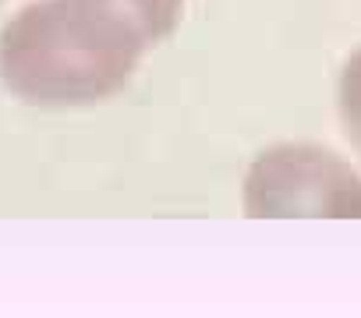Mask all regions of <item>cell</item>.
Listing matches in <instances>:
<instances>
[{"label": "cell", "instance_id": "obj_1", "mask_svg": "<svg viewBox=\"0 0 361 318\" xmlns=\"http://www.w3.org/2000/svg\"><path fill=\"white\" fill-rule=\"evenodd\" d=\"M145 46L103 0H32L0 29V82L29 106H92L131 82Z\"/></svg>", "mask_w": 361, "mask_h": 318}, {"label": "cell", "instance_id": "obj_3", "mask_svg": "<svg viewBox=\"0 0 361 318\" xmlns=\"http://www.w3.org/2000/svg\"><path fill=\"white\" fill-rule=\"evenodd\" d=\"M103 4L114 8L117 15H124L145 36L149 46L166 39L177 29L180 11H185V0H103Z\"/></svg>", "mask_w": 361, "mask_h": 318}, {"label": "cell", "instance_id": "obj_2", "mask_svg": "<svg viewBox=\"0 0 361 318\" xmlns=\"http://www.w3.org/2000/svg\"><path fill=\"white\" fill-rule=\"evenodd\" d=\"M241 202L252 220H361V174L333 148L283 141L248 167Z\"/></svg>", "mask_w": 361, "mask_h": 318}, {"label": "cell", "instance_id": "obj_4", "mask_svg": "<svg viewBox=\"0 0 361 318\" xmlns=\"http://www.w3.org/2000/svg\"><path fill=\"white\" fill-rule=\"evenodd\" d=\"M336 110H340V124H343V138L350 141V148L361 155V50H354L340 71V85H336Z\"/></svg>", "mask_w": 361, "mask_h": 318}]
</instances>
